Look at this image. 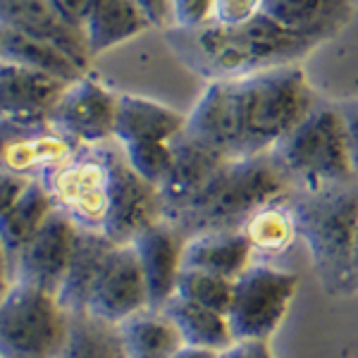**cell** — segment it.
Masks as SVG:
<instances>
[{
    "instance_id": "41",
    "label": "cell",
    "mask_w": 358,
    "mask_h": 358,
    "mask_svg": "<svg viewBox=\"0 0 358 358\" xmlns=\"http://www.w3.org/2000/svg\"><path fill=\"white\" fill-rule=\"evenodd\" d=\"M349 3H358V0H349Z\"/></svg>"
},
{
    "instance_id": "23",
    "label": "cell",
    "mask_w": 358,
    "mask_h": 358,
    "mask_svg": "<svg viewBox=\"0 0 358 358\" xmlns=\"http://www.w3.org/2000/svg\"><path fill=\"white\" fill-rule=\"evenodd\" d=\"M127 358H172L184 346L182 334L163 308H143L120 322Z\"/></svg>"
},
{
    "instance_id": "13",
    "label": "cell",
    "mask_w": 358,
    "mask_h": 358,
    "mask_svg": "<svg viewBox=\"0 0 358 358\" xmlns=\"http://www.w3.org/2000/svg\"><path fill=\"white\" fill-rule=\"evenodd\" d=\"M74 239H77L74 222H69L62 213L53 210L43 227L13 256L15 282L57 294L72 256Z\"/></svg>"
},
{
    "instance_id": "34",
    "label": "cell",
    "mask_w": 358,
    "mask_h": 358,
    "mask_svg": "<svg viewBox=\"0 0 358 358\" xmlns=\"http://www.w3.org/2000/svg\"><path fill=\"white\" fill-rule=\"evenodd\" d=\"M339 110H342L344 127H346V141H349L351 165H354V172L358 177V98L339 103Z\"/></svg>"
},
{
    "instance_id": "31",
    "label": "cell",
    "mask_w": 358,
    "mask_h": 358,
    "mask_svg": "<svg viewBox=\"0 0 358 358\" xmlns=\"http://www.w3.org/2000/svg\"><path fill=\"white\" fill-rule=\"evenodd\" d=\"M261 13L263 0H215L210 20L220 24H241Z\"/></svg>"
},
{
    "instance_id": "24",
    "label": "cell",
    "mask_w": 358,
    "mask_h": 358,
    "mask_svg": "<svg viewBox=\"0 0 358 358\" xmlns=\"http://www.w3.org/2000/svg\"><path fill=\"white\" fill-rule=\"evenodd\" d=\"M163 310L175 322L184 344L199 346V349H210L217 351V354L234 344L227 315L220 313V310L206 308V306L192 303L179 296H172L163 306Z\"/></svg>"
},
{
    "instance_id": "17",
    "label": "cell",
    "mask_w": 358,
    "mask_h": 358,
    "mask_svg": "<svg viewBox=\"0 0 358 358\" xmlns=\"http://www.w3.org/2000/svg\"><path fill=\"white\" fill-rule=\"evenodd\" d=\"M224 160L229 158H222L220 153L210 151L208 146L189 136L187 131L172 138V167L158 187L160 201H163V217L187 203Z\"/></svg>"
},
{
    "instance_id": "36",
    "label": "cell",
    "mask_w": 358,
    "mask_h": 358,
    "mask_svg": "<svg viewBox=\"0 0 358 358\" xmlns=\"http://www.w3.org/2000/svg\"><path fill=\"white\" fill-rule=\"evenodd\" d=\"M217 358H275V354L265 339H253V342H234L229 349L220 351Z\"/></svg>"
},
{
    "instance_id": "6",
    "label": "cell",
    "mask_w": 358,
    "mask_h": 358,
    "mask_svg": "<svg viewBox=\"0 0 358 358\" xmlns=\"http://www.w3.org/2000/svg\"><path fill=\"white\" fill-rule=\"evenodd\" d=\"M117 153L120 143L115 138L94 146H79L67 160L38 179L55 210L74 222L77 229L103 234L110 210Z\"/></svg>"
},
{
    "instance_id": "2",
    "label": "cell",
    "mask_w": 358,
    "mask_h": 358,
    "mask_svg": "<svg viewBox=\"0 0 358 358\" xmlns=\"http://www.w3.org/2000/svg\"><path fill=\"white\" fill-rule=\"evenodd\" d=\"M163 31L177 60L206 82L299 65L301 57L320 45L315 38L280 27L263 13L241 24L208 20L196 27H167Z\"/></svg>"
},
{
    "instance_id": "30",
    "label": "cell",
    "mask_w": 358,
    "mask_h": 358,
    "mask_svg": "<svg viewBox=\"0 0 358 358\" xmlns=\"http://www.w3.org/2000/svg\"><path fill=\"white\" fill-rule=\"evenodd\" d=\"M127 163L138 177L160 187L172 167V141H138V143H120Z\"/></svg>"
},
{
    "instance_id": "39",
    "label": "cell",
    "mask_w": 358,
    "mask_h": 358,
    "mask_svg": "<svg viewBox=\"0 0 358 358\" xmlns=\"http://www.w3.org/2000/svg\"><path fill=\"white\" fill-rule=\"evenodd\" d=\"M220 354L217 351H210V349H199V346H189L184 344L182 349L177 351L172 358H217Z\"/></svg>"
},
{
    "instance_id": "29",
    "label": "cell",
    "mask_w": 358,
    "mask_h": 358,
    "mask_svg": "<svg viewBox=\"0 0 358 358\" xmlns=\"http://www.w3.org/2000/svg\"><path fill=\"white\" fill-rule=\"evenodd\" d=\"M232 287L234 282L224 280L220 275L203 273V270L194 268H182V273L177 277L175 296L206 306V308L220 310V313L227 315L229 301H232Z\"/></svg>"
},
{
    "instance_id": "32",
    "label": "cell",
    "mask_w": 358,
    "mask_h": 358,
    "mask_svg": "<svg viewBox=\"0 0 358 358\" xmlns=\"http://www.w3.org/2000/svg\"><path fill=\"white\" fill-rule=\"evenodd\" d=\"M215 0H172L170 27H196L210 20Z\"/></svg>"
},
{
    "instance_id": "9",
    "label": "cell",
    "mask_w": 358,
    "mask_h": 358,
    "mask_svg": "<svg viewBox=\"0 0 358 358\" xmlns=\"http://www.w3.org/2000/svg\"><path fill=\"white\" fill-rule=\"evenodd\" d=\"M120 94L98 79L82 74L67 84L65 94L50 113V124L77 146H94L115 138Z\"/></svg>"
},
{
    "instance_id": "7",
    "label": "cell",
    "mask_w": 358,
    "mask_h": 358,
    "mask_svg": "<svg viewBox=\"0 0 358 358\" xmlns=\"http://www.w3.org/2000/svg\"><path fill=\"white\" fill-rule=\"evenodd\" d=\"M69 320L55 294L15 282L0 299V358H55Z\"/></svg>"
},
{
    "instance_id": "26",
    "label": "cell",
    "mask_w": 358,
    "mask_h": 358,
    "mask_svg": "<svg viewBox=\"0 0 358 358\" xmlns=\"http://www.w3.org/2000/svg\"><path fill=\"white\" fill-rule=\"evenodd\" d=\"M55 358H127V351L117 325L77 313L69 320L65 344Z\"/></svg>"
},
{
    "instance_id": "12",
    "label": "cell",
    "mask_w": 358,
    "mask_h": 358,
    "mask_svg": "<svg viewBox=\"0 0 358 358\" xmlns=\"http://www.w3.org/2000/svg\"><path fill=\"white\" fill-rule=\"evenodd\" d=\"M160 220H163V201H160L158 187L131 170L120 146L113 175L110 210H108L103 234L113 244H131L143 229Z\"/></svg>"
},
{
    "instance_id": "28",
    "label": "cell",
    "mask_w": 358,
    "mask_h": 358,
    "mask_svg": "<svg viewBox=\"0 0 358 358\" xmlns=\"http://www.w3.org/2000/svg\"><path fill=\"white\" fill-rule=\"evenodd\" d=\"M53 210L55 206L43 184L38 179L29 184L22 199L0 217V239L8 248L10 258L43 227V222L53 215Z\"/></svg>"
},
{
    "instance_id": "11",
    "label": "cell",
    "mask_w": 358,
    "mask_h": 358,
    "mask_svg": "<svg viewBox=\"0 0 358 358\" xmlns=\"http://www.w3.org/2000/svg\"><path fill=\"white\" fill-rule=\"evenodd\" d=\"M148 306V287L134 246L115 244L94 285L86 313L120 325Z\"/></svg>"
},
{
    "instance_id": "15",
    "label": "cell",
    "mask_w": 358,
    "mask_h": 358,
    "mask_svg": "<svg viewBox=\"0 0 358 358\" xmlns=\"http://www.w3.org/2000/svg\"><path fill=\"white\" fill-rule=\"evenodd\" d=\"M0 27L55 45L72 57L84 72L94 60L84 36L62 22L50 0H0Z\"/></svg>"
},
{
    "instance_id": "21",
    "label": "cell",
    "mask_w": 358,
    "mask_h": 358,
    "mask_svg": "<svg viewBox=\"0 0 358 358\" xmlns=\"http://www.w3.org/2000/svg\"><path fill=\"white\" fill-rule=\"evenodd\" d=\"M151 27V20L136 0H91L82 34L91 57H96L131 41Z\"/></svg>"
},
{
    "instance_id": "25",
    "label": "cell",
    "mask_w": 358,
    "mask_h": 358,
    "mask_svg": "<svg viewBox=\"0 0 358 358\" xmlns=\"http://www.w3.org/2000/svg\"><path fill=\"white\" fill-rule=\"evenodd\" d=\"M0 60L13 62V65L20 67L38 69V72H48L53 77L65 79V82H74V79L86 74L60 48L5 27H0Z\"/></svg>"
},
{
    "instance_id": "3",
    "label": "cell",
    "mask_w": 358,
    "mask_h": 358,
    "mask_svg": "<svg viewBox=\"0 0 358 358\" xmlns=\"http://www.w3.org/2000/svg\"><path fill=\"white\" fill-rule=\"evenodd\" d=\"M292 192L289 177L273 151L251 158H229L187 203L163 220L177 227L187 239L203 232L244 229L261 208Z\"/></svg>"
},
{
    "instance_id": "8",
    "label": "cell",
    "mask_w": 358,
    "mask_h": 358,
    "mask_svg": "<svg viewBox=\"0 0 358 358\" xmlns=\"http://www.w3.org/2000/svg\"><path fill=\"white\" fill-rule=\"evenodd\" d=\"M299 275L275 268L265 261H253L234 280L227 322L234 342L265 339L282 325L289 303L296 294Z\"/></svg>"
},
{
    "instance_id": "38",
    "label": "cell",
    "mask_w": 358,
    "mask_h": 358,
    "mask_svg": "<svg viewBox=\"0 0 358 358\" xmlns=\"http://www.w3.org/2000/svg\"><path fill=\"white\" fill-rule=\"evenodd\" d=\"M15 285V275H13V258H10L8 248H5L3 239H0V299L5 296Z\"/></svg>"
},
{
    "instance_id": "10",
    "label": "cell",
    "mask_w": 358,
    "mask_h": 358,
    "mask_svg": "<svg viewBox=\"0 0 358 358\" xmlns=\"http://www.w3.org/2000/svg\"><path fill=\"white\" fill-rule=\"evenodd\" d=\"M77 143L57 131L50 120H0V170L41 179L67 160Z\"/></svg>"
},
{
    "instance_id": "20",
    "label": "cell",
    "mask_w": 358,
    "mask_h": 358,
    "mask_svg": "<svg viewBox=\"0 0 358 358\" xmlns=\"http://www.w3.org/2000/svg\"><path fill=\"white\" fill-rule=\"evenodd\" d=\"M113 241L101 232H86L77 229V239H74L72 256H69L65 277L57 289V301L69 315L86 313V303L94 292V285L101 275L106 258L113 251Z\"/></svg>"
},
{
    "instance_id": "16",
    "label": "cell",
    "mask_w": 358,
    "mask_h": 358,
    "mask_svg": "<svg viewBox=\"0 0 358 358\" xmlns=\"http://www.w3.org/2000/svg\"><path fill=\"white\" fill-rule=\"evenodd\" d=\"M65 79L0 60V120H48Z\"/></svg>"
},
{
    "instance_id": "18",
    "label": "cell",
    "mask_w": 358,
    "mask_h": 358,
    "mask_svg": "<svg viewBox=\"0 0 358 358\" xmlns=\"http://www.w3.org/2000/svg\"><path fill=\"white\" fill-rule=\"evenodd\" d=\"M253 261H256L253 246L244 229L194 234L187 239L182 253V268L203 270V273L220 275L232 282Z\"/></svg>"
},
{
    "instance_id": "33",
    "label": "cell",
    "mask_w": 358,
    "mask_h": 358,
    "mask_svg": "<svg viewBox=\"0 0 358 358\" xmlns=\"http://www.w3.org/2000/svg\"><path fill=\"white\" fill-rule=\"evenodd\" d=\"M31 182H36V179H27V177L13 175V172L0 170V217L22 199V194L27 192V187Z\"/></svg>"
},
{
    "instance_id": "22",
    "label": "cell",
    "mask_w": 358,
    "mask_h": 358,
    "mask_svg": "<svg viewBox=\"0 0 358 358\" xmlns=\"http://www.w3.org/2000/svg\"><path fill=\"white\" fill-rule=\"evenodd\" d=\"M349 0H263V15L306 38L327 41L351 20Z\"/></svg>"
},
{
    "instance_id": "5",
    "label": "cell",
    "mask_w": 358,
    "mask_h": 358,
    "mask_svg": "<svg viewBox=\"0 0 358 358\" xmlns=\"http://www.w3.org/2000/svg\"><path fill=\"white\" fill-rule=\"evenodd\" d=\"M294 192H313L356 177L339 103L317 101L306 117L273 148Z\"/></svg>"
},
{
    "instance_id": "40",
    "label": "cell",
    "mask_w": 358,
    "mask_h": 358,
    "mask_svg": "<svg viewBox=\"0 0 358 358\" xmlns=\"http://www.w3.org/2000/svg\"><path fill=\"white\" fill-rule=\"evenodd\" d=\"M354 263H356V275H358V229H356V244H354Z\"/></svg>"
},
{
    "instance_id": "4",
    "label": "cell",
    "mask_w": 358,
    "mask_h": 358,
    "mask_svg": "<svg viewBox=\"0 0 358 358\" xmlns=\"http://www.w3.org/2000/svg\"><path fill=\"white\" fill-rule=\"evenodd\" d=\"M299 241L330 294L358 289L354 244L358 229V177L313 192H292Z\"/></svg>"
},
{
    "instance_id": "35",
    "label": "cell",
    "mask_w": 358,
    "mask_h": 358,
    "mask_svg": "<svg viewBox=\"0 0 358 358\" xmlns=\"http://www.w3.org/2000/svg\"><path fill=\"white\" fill-rule=\"evenodd\" d=\"M50 5H53L55 13L62 17L65 24H69L72 29H77V31L82 34L84 20H86L89 8H91V0H50Z\"/></svg>"
},
{
    "instance_id": "19",
    "label": "cell",
    "mask_w": 358,
    "mask_h": 358,
    "mask_svg": "<svg viewBox=\"0 0 358 358\" xmlns=\"http://www.w3.org/2000/svg\"><path fill=\"white\" fill-rule=\"evenodd\" d=\"M187 127V115L153 98L134 94H120L117 120H115V141H172Z\"/></svg>"
},
{
    "instance_id": "1",
    "label": "cell",
    "mask_w": 358,
    "mask_h": 358,
    "mask_svg": "<svg viewBox=\"0 0 358 358\" xmlns=\"http://www.w3.org/2000/svg\"><path fill=\"white\" fill-rule=\"evenodd\" d=\"M315 103L299 65L265 69L208 82L184 131L222 158H251L273 151Z\"/></svg>"
},
{
    "instance_id": "37",
    "label": "cell",
    "mask_w": 358,
    "mask_h": 358,
    "mask_svg": "<svg viewBox=\"0 0 358 358\" xmlns=\"http://www.w3.org/2000/svg\"><path fill=\"white\" fill-rule=\"evenodd\" d=\"M151 20L155 29H167L172 24V0H136Z\"/></svg>"
},
{
    "instance_id": "27",
    "label": "cell",
    "mask_w": 358,
    "mask_h": 358,
    "mask_svg": "<svg viewBox=\"0 0 358 358\" xmlns=\"http://www.w3.org/2000/svg\"><path fill=\"white\" fill-rule=\"evenodd\" d=\"M244 232L253 246V256L275 258L292 248L299 239L296 222L289 206V196L280 201H273L270 206L261 208L256 215L244 224Z\"/></svg>"
},
{
    "instance_id": "14",
    "label": "cell",
    "mask_w": 358,
    "mask_h": 358,
    "mask_svg": "<svg viewBox=\"0 0 358 358\" xmlns=\"http://www.w3.org/2000/svg\"><path fill=\"white\" fill-rule=\"evenodd\" d=\"M184 244H187V236L167 220L151 224L131 241L148 287L151 308H163L175 296L177 277L182 273Z\"/></svg>"
}]
</instances>
